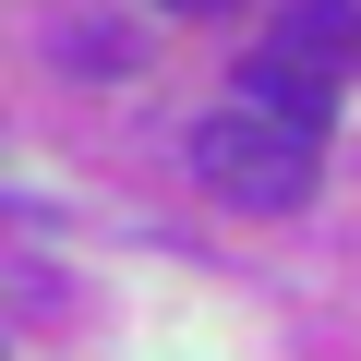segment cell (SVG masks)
Wrapping results in <instances>:
<instances>
[{
  "label": "cell",
  "mask_w": 361,
  "mask_h": 361,
  "mask_svg": "<svg viewBox=\"0 0 361 361\" xmlns=\"http://www.w3.org/2000/svg\"><path fill=\"white\" fill-rule=\"evenodd\" d=\"M313 145H325V133L265 121V109H241V97H229V109H205V121H193V180H205V193H229L241 217H289V205L313 193V169H325Z\"/></svg>",
  "instance_id": "1"
},
{
  "label": "cell",
  "mask_w": 361,
  "mask_h": 361,
  "mask_svg": "<svg viewBox=\"0 0 361 361\" xmlns=\"http://www.w3.org/2000/svg\"><path fill=\"white\" fill-rule=\"evenodd\" d=\"M241 109L325 133V109H337V73H313V61H289V49H253V61H241Z\"/></svg>",
  "instance_id": "2"
},
{
  "label": "cell",
  "mask_w": 361,
  "mask_h": 361,
  "mask_svg": "<svg viewBox=\"0 0 361 361\" xmlns=\"http://www.w3.org/2000/svg\"><path fill=\"white\" fill-rule=\"evenodd\" d=\"M277 49H289V61H313V73H349V61H361V0H289Z\"/></svg>",
  "instance_id": "3"
},
{
  "label": "cell",
  "mask_w": 361,
  "mask_h": 361,
  "mask_svg": "<svg viewBox=\"0 0 361 361\" xmlns=\"http://www.w3.org/2000/svg\"><path fill=\"white\" fill-rule=\"evenodd\" d=\"M169 13H241V0H169Z\"/></svg>",
  "instance_id": "4"
}]
</instances>
